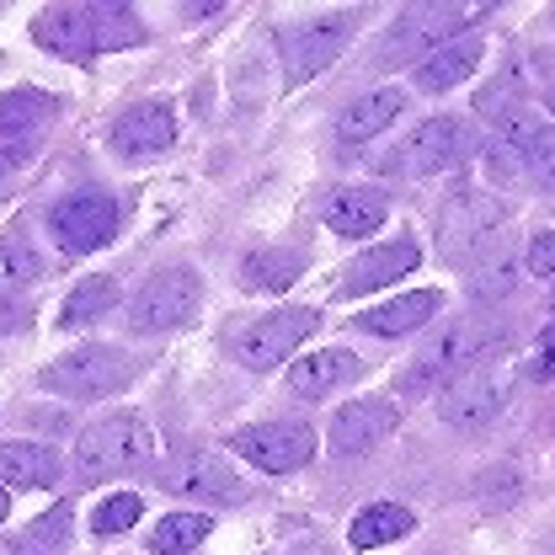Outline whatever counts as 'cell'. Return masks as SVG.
<instances>
[{
    "label": "cell",
    "instance_id": "d590c367",
    "mask_svg": "<svg viewBox=\"0 0 555 555\" xmlns=\"http://www.w3.org/2000/svg\"><path fill=\"white\" fill-rule=\"evenodd\" d=\"M486 177H496V182H524V150L507 144V139H496V144L486 150Z\"/></svg>",
    "mask_w": 555,
    "mask_h": 555
},
{
    "label": "cell",
    "instance_id": "5b68a950",
    "mask_svg": "<svg viewBox=\"0 0 555 555\" xmlns=\"http://www.w3.org/2000/svg\"><path fill=\"white\" fill-rule=\"evenodd\" d=\"M465 27H476L470 5H412L406 16H396V27L379 43V65H422L433 60L449 38H460Z\"/></svg>",
    "mask_w": 555,
    "mask_h": 555
},
{
    "label": "cell",
    "instance_id": "8992f818",
    "mask_svg": "<svg viewBox=\"0 0 555 555\" xmlns=\"http://www.w3.org/2000/svg\"><path fill=\"white\" fill-rule=\"evenodd\" d=\"M502 224H507V198H496V193H454L443 204V219H438L443 262H476L481 246Z\"/></svg>",
    "mask_w": 555,
    "mask_h": 555
},
{
    "label": "cell",
    "instance_id": "ee69618b",
    "mask_svg": "<svg viewBox=\"0 0 555 555\" xmlns=\"http://www.w3.org/2000/svg\"><path fill=\"white\" fill-rule=\"evenodd\" d=\"M551 310H555V299H551Z\"/></svg>",
    "mask_w": 555,
    "mask_h": 555
},
{
    "label": "cell",
    "instance_id": "484cf974",
    "mask_svg": "<svg viewBox=\"0 0 555 555\" xmlns=\"http://www.w3.org/2000/svg\"><path fill=\"white\" fill-rule=\"evenodd\" d=\"M49 118H54V96H43L33 86L0 96V134H38Z\"/></svg>",
    "mask_w": 555,
    "mask_h": 555
},
{
    "label": "cell",
    "instance_id": "e575fe53",
    "mask_svg": "<svg viewBox=\"0 0 555 555\" xmlns=\"http://www.w3.org/2000/svg\"><path fill=\"white\" fill-rule=\"evenodd\" d=\"M524 182L529 188H540V193H555V129L545 124L534 144L524 150Z\"/></svg>",
    "mask_w": 555,
    "mask_h": 555
},
{
    "label": "cell",
    "instance_id": "d6986e66",
    "mask_svg": "<svg viewBox=\"0 0 555 555\" xmlns=\"http://www.w3.org/2000/svg\"><path fill=\"white\" fill-rule=\"evenodd\" d=\"M33 38H38L43 49H54V54L75 60V65H86V60L96 54L91 5H54V11H43V16H38V27H33Z\"/></svg>",
    "mask_w": 555,
    "mask_h": 555
},
{
    "label": "cell",
    "instance_id": "603a6c76",
    "mask_svg": "<svg viewBox=\"0 0 555 555\" xmlns=\"http://www.w3.org/2000/svg\"><path fill=\"white\" fill-rule=\"evenodd\" d=\"M412 529H416L412 507H401V502H374V507H363V513L352 518L347 540H352V551H379V545L406 540Z\"/></svg>",
    "mask_w": 555,
    "mask_h": 555
},
{
    "label": "cell",
    "instance_id": "4fadbf2b",
    "mask_svg": "<svg viewBox=\"0 0 555 555\" xmlns=\"http://www.w3.org/2000/svg\"><path fill=\"white\" fill-rule=\"evenodd\" d=\"M113 150L118 155H129V160H150V155H160V150H171V139H177V118H171V107L166 102H134L129 113H118L113 118Z\"/></svg>",
    "mask_w": 555,
    "mask_h": 555
},
{
    "label": "cell",
    "instance_id": "8fae6325",
    "mask_svg": "<svg viewBox=\"0 0 555 555\" xmlns=\"http://www.w3.org/2000/svg\"><path fill=\"white\" fill-rule=\"evenodd\" d=\"M470 150H476V134H470L465 118H427V124L406 139L401 160H406V171H416V177H438V171L460 166Z\"/></svg>",
    "mask_w": 555,
    "mask_h": 555
},
{
    "label": "cell",
    "instance_id": "ffe728a7",
    "mask_svg": "<svg viewBox=\"0 0 555 555\" xmlns=\"http://www.w3.org/2000/svg\"><path fill=\"white\" fill-rule=\"evenodd\" d=\"M412 268H422V246H416L412 235H401V241H385V246L363 251V262L347 273L343 294H369V288H385V283L406 278Z\"/></svg>",
    "mask_w": 555,
    "mask_h": 555
},
{
    "label": "cell",
    "instance_id": "e0dca14e",
    "mask_svg": "<svg viewBox=\"0 0 555 555\" xmlns=\"http://www.w3.org/2000/svg\"><path fill=\"white\" fill-rule=\"evenodd\" d=\"M486 54V33L481 27H465L460 38H449L433 60H422L416 65V91H449V86H460V80H470L476 65H481Z\"/></svg>",
    "mask_w": 555,
    "mask_h": 555
},
{
    "label": "cell",
    "instance_id": "ab89813d",
    "mask_svg": "<svg viewBox=\"0 0 555 555\" xmlns=\"http://www.w3.org/2000/svg\"><path fill=\"white\" fill-rule=\"evenodd\" d=\"M22 321H27V305H22L16 294H5V288H0V332H16Z\"/></svg>",
    "mask_w": 555,
    "mask_h": 555
},
{
    "label": "cell",
    "instance_id": "52a82bcc",
    "mask_svg": "<svg viewBox=\"0 0 555 555\" xmlns=\"http://www.w3.org/2000/svg\"><path fill=\"white\" fill-rule=\"evenodd\" d=\"M230 449L246 465L268 470V476H288V470L315 460V427H305V422H257V427H241L230 438Z\"/></svg>",
    "mask_w": 555,
    "mask_h": 555
},
{
    "label": "cell",
    "instance_id": "4dcf8cb0",
    "mask_svg": "<svg viewBox=\"0 0 555 555\" xmlns=\"http://www.w3.org/2000/svg\"><path fill=\"white\" fill-rule=\"evenodd\" d=\"M38 278H43V257H38L22 235H5V241H0V288L16 294L22 283H38Z\"/></svg>",
    "mask_w": 555,
    "mask_h": 555
},
{
    "label": "cell",
    "instance_id": "f1b7e54d",
    "mask_svg": "<svg viewBox=\"0 0 555 555\" xmlns=\"http://www.w3.org/2000/svg\"><path fill=\"white\" fill-rule=\"evenodd\" d=\"M113 305H118V283H113V278H80V283L69 288L65 310H60V326H86V321L107 315Z\"/></svg>",
    "mask_w": 555,
    "mask_h": 555
},
{
    "label": "cell",
    "instance_id": "9a60e30c",
    "mask_svg": "<svg viewBox=\"0 0 555 555\" xmlns=\"http://www.w3.org/2000/svg\"><path fill=\"white\" fill-rule=\"evenodd\" d=\"M401 107H406V91H396V86H379V91L352 96L343 113H337V144H343V150L369 144V139L385 134V129L401 118Z\"/></svg>",
    "mask_w": 555,
    "mask_h": 555
},
{
    "label": "cell",
    "instance_id": "7c38bea8",
    "mask_svg": "<svg viewBox=\"0 0 555 555\" xmlns=\"http://www.w3.org/2000/svg\"><path fill=\"white\" fill-rule=\"evenodd\" d=\"M502 401H507V385H502V379L465 374V379L443 385V396H438V416H443V427H454V433H481L486 422L502 412Z\"/></svg>",
    "mask_w": 555,
    "mask_h": 555
},
{
    "label": "cell",
    "instance_id": "f546056e",
    "mask_svg": "<svg viewBox=\"0 0 555 555\" xmlns=\"http://www.w3.org/2000/svg\"><path fill=\"white\" fill-rule=\"evenodd\" d=\"M299 273H305V257H299V251H251L246 268H241L246 288H268V294L288 288Z\"/></svg>",
    "mask_w": 555,
    "mask_h": 555
},
{
    "label": "cell",
    "instance_id": "44dd1931",
    "mask_svg": "<svg viewBox=\"0 0 555 555\" xmlns=\"http://www.w3.org/2000/svg\"><path fill=\"white\" fill-rule=\"evenodd\" d=\"M385 214H390V198H385L379 188H343V193L326 198V224H332L337 235H347V241L374 235V230L385 224Z\"/></svg>",
    "mask_w": 555,
    "mask_h": 555
},
{
    "label": "cell",
    "instance_id": "4316f807",
    "mask_svg": "<svg viewBox=\"0 0 555 555\" xmlns=\"http://www.w3.org/2000/svg\"><path fill=\"white\" fill-rule=\"evenodd\" d=\"M69 551V507H49L43 518H33L16 540H11V555H65Z\"/></svg>",
    "mask_w": 555,
    "mask_h": 555
},
{
    "label": "cell",
    "instance_id": "74e56055",
    "mask_svg": "<svg viewBox=\"0 0 555 555\" xmlns=\"http://www.w3.org/2000/svg\"><path fill=\"white\" fill-rule=\"evenodd\" d=\"M524 257H529L524 268H529L534 278H555V235L551 230H540V235L529 241V251H524Z\"/></svg>",
    "mask_w": 555,
    "mask_h": 555
},
{
    "label": "cell",
    "instance_id": "b9f144b4",
    "mask_svg": "<svg viewBox=\"0 0 555 555\" xmlns=\"http://www.w3.org/2000/svg\"><path fill=\"white\" fill-rule=\"evenodd\" d=\"M288 555H326L321 545H299V551H288Z\"/></svg>",
    "mask_w": 555,
    "mask_h": 555
},
{
    "label": "cell",
    "instance_id": "8d00e7d4",
    "mask_svg": "<svg viewBox=\"0 0 555 555\" xmlns=\"http://www.w3.org/2000/svg\"><path fill=\"white\" fill-rule=\"evenodd\" d=\"M38 144H43V134H0V177L16 171L22 160H33Z\"/></svg>",
    "mask_w": 555,
    "mask_h": 555
},
{
    "label": "cell",
    "instance_id": "277c9868",
    "mask_svg": "<svg viewBox=\"0 0 555 555\" xmlns=\"http://www.w3.org/2000/svg\"><path fill=\"white\" fill-rule=\"evenodd\" d=\"M198 299H204V278L193 273V268H160V273L144 278L134 294H129V305H124L129 332H139V337L177 332L182 321H193Z\"/></svg>",
    "mask_w": 555,
    "mask_h": 555
},
{
    "label": "cell",
    "instance_id": "5bb4252c",
    "mask_svg": "<svg viewBox=\"0 0 555 555\" xmlns=\"http://www.w3.org/2000/svg\"><path fill=\"white\" fill-rule=\"evenodd\" d=\"M401 412L390 401H347L343 412L332 416V454H369L374 443H385L396 433Z\"/></svg>",
    "mask_w": 555,
    "mask_h": 555
},
{
    "label": "cell",
    "instance_id": "d4e9b609",
    "mask_svg": "<svg viewBox=\"0 0 555 555\" xmlns=\"http://www.w3.org/2000/svg\"><path fill=\"white\" fill-rule=\"evenodd\" d=\"M208 529H214V518H208V513H188V507H177V513H166V518L150 529V551L155 555H182V551H193V545H204Z\"/></svg>",
    "mask_w": 555,
    "mask_h": 555
},
{
    "label": "cell",
    "instance_id": "3957f363",
    "mask_svg": "<svg viewBox=\"0 0 555 555\" xmlns=\"http://www.w3.org/2000/svg\"><path fill=\"white\" fill-rule=\"evenodd\" d=\"M134 379H139V358L107 343L75 347V352H65L60 363H49L38 374V385L54 390V396H65V401H102V396L129 390Z\"/></svg>",
    "mask_w": 555,
    "mask_h": 555
},
{
    "label": "cell",
    "instance_id": "7a4b0ae2",
    "mask_svg": "<svg viewBox=\"0 0 555 555\" xmlns=\"http://www.w3.org/2000/svg\"><path fill=\"white\" fill-rule=\"evenodd\" d=\"M155 460V427L139 412H113L102 422H91L75 438V476L80 481H102L118 470H139Z\"/></svg>",
    "mask_w": 555,
    "mask_h": 555
},
{
    "label": "cell",
    "instance_id": "83f0119b",
    "mask_svg": "<svg viewBox=\"0 0 555 555\" xmlns=\"http://www.w3.org/2000/svg\"><path fill=\"white\" fill-rule=\"evenodd\" d=\"M91 33H96V49L107 54L144 43V22L134 16V5H91Z\"/></svg>",
    "mask_w": 555,
    "mask_h": 555
},
{
    "label": "cell",
    "instance_id": "7bdbcfd3",
    "mask_svg": "<svg viewBox=\"0 0 555 555\" xmlns=\"http://www.w3.org/2000/svg\"><path fill=\"white\" fill-rule=\"evenodd\" d=\"M551 107H555V86H551Z\"/></svg>",
    "mask_w": 555,
    "mask_h": 555
},
{
    "label": "cell",
    "instance_id": "9c48e42d",
    "mask_svg": "<svg viewBox=\"0 0 555 555\" xmlns=\"http://www.w3.org/2000/svg\"><path fill=\"white\" fill-rule=\"evenodd\" d=\"M310 332H321V310H310V305H278L273 315H262V321L235 343V358H241L246 369H278Z\"/></svg>",
    "mask_w": 555,
    "mask_h": 555
},
{
    "label": "cell",
    "instance_id": "7402d4cb",
    "mask_svg": "<svg viewBox=\"0 0 555 555\" xmlns=\"http://www.w3.org/2000/svg\"><path fill=\"white\" fill-rule=\"evenodd\" d=\"M171 491H198V496H214V502H241L246 496V486L235 481V470L224 465V460H214V454H188L171 476H166Z\"/></svg>",
    "mask_w": 555,
    "mask_h": 555
},
{
    "label": "cell",
    "instance_id": "60d3db41",
    "mask_svg": "<svg viewBox=\"0 0 555 555\" xmlns=\"http://www.w3.org/2000/svg\"><path fill=\"white\" fill-rule=\"evenodd\" d=\"M11 518V496H5V486H0V524Z\"/></svg>",
    "mask_w": 555,
    "mask_h": 555
},
{
    "label": "cell",
    "instance_id": "30bf717a",
    "mask_svg": "<svg viewBox=\"0 0 555 555\" xmlns=\"http://www.w3.org/2000/svg\"><path fill=\"white\" fill-rule=\"evenodd\" d=\"M347 33L352 22L347 16H326V22H305L283 38V80L288 86H305L315 80L326 65H337V54L347 49Z\"/></svg>",
    "mask_w": 555,
    "mask_h": 555
},
{
    "label": "cell",
    "instance_id": "cb8c5ba5",
    "mask_svg": "<svg viewBox=\"0 0 555 555\" xmlns=\"http://www.w3.org/2000/svg\"><path fill=\"white\" fill-rule=\"evenodd\" d=\"M60 476L54 449L43 443H0V486H49Z\"/></svg>",
    "mask_w": 555,
    "mask_h": 555
},
{
    "label": "cell",
    "instance_id": "f35d334b",
    "mask_svg": "<svg viewBox=\"0 0 555 555\" xmlns=\"http://www.w3.org/2000/svg\"><path fill=\"white\" fill-rule=\"evenodd\" d=\"M529 379H551L555 374V326L540 332V343H534V358H529V369H524Z\"/></svg>",
    "mask_w": 555,
    "mask_h": 555
},
{
    "label": "cell",
    "instance_id": "d6a6232c",
    "mask_svg": "<svg viewBox=\"0 0 555 555\" xmlns=\"http://www.w3.org/2000/svg\"><path fill=\"white\" fill-rule=\"evenodd\" d=\"M465 288H470L476 305H502V299L518 288V268H513V262H481Z\"/></svg>",
    "mask_w": 555,
    "mask_h": 555
},
{
    "label": "cell",
    "instance_id": "6da1fadb",
    "mask_svg": "<svg viewBox=\"0 0 555 555\" xmlns=\"http://www.w3.org/2000/svg\"><path fill=\"white\" fill-rule=\"evenodd\" d=\"M502 347H507V326H502V321H491V315H465V321H454V326L433 343V352H427L422 363H412V369L401 374V390H406V396L443 390V385L465 379L470 369L491 363Z\"/></svg>",
    "mask_w": 555,
    "mask_h": 555
},
{
    "label": "cell",
    "instance_id": "836d02e7",
    "mask_svg": "<svg viewBox=\"0 0 555 555\" xmlns=\"http://www.w3.org/2000/svg\"><path fill=\"white\" fill-rule=\"evenodd\" d=\"M139 513H144V502H139L134 491H113L102 507H96V518H91V529L107 540V534H129L139 524Z\"/></svg>",
    "mask_w": 555,
    "mask_h": 555
},
{
    "label": "cell",
    "instance_id": "ac0fdd59",
    "mask_svg": "<svg viewBox=\"0 0 555 555\" xmlns=\"http://www.w3.org/2000/svg\"><path fill=\"white\" fill-rule=\"evenodd\" d=\"M438 310H443V294H438V288L396 294V299L363 310V315H358V332H374V337H406V332H416V326H427Z\"/></svg>",
    "mask_w": 555,
    "mask_h": 555
},
{
    "label": "cell",
    "instance_id": "ba28073f",
    "mask_svg": "<svg viewBox=\"0 0 555 555\" xmlns=\"http://www.w3.org/2000/svg\"><path fill=\"white\" fill-rule=\"evenodd\" d=\"M49 224H54V235H60L65 251L86 257V251H96V246L113 241V230H118V198L102 193V188H80V193H69V198H60V204L49 208Z\"/></svg>",
    "mask_w": 555,
    "mask_h": 555
},
{
    "label": "cell",
    "instance_id": "1f68e13d",
    "mask_svg": "<svg viewBox=\"0 0 555 555\" xmlns=\"http://www.w3.org/2000/svg\"><path fill=\"white\" fill-rule=\"evenodd\" d=\"M524 496V476L513 470V465H491L476 476V502H481L486 513H502V507H513Z\"/></svg>",
    "mask_w": 555,
    "mask_h": 555
},
{
    "label": "cell",
    "instance_id": "2e32d148",
    "mask_svg": "<svg viewBox=\"0 0 555 555\" xmlns=\"http://www.w3.org/2000/svg\"><path fill=\"white\" fill-rule=\"evenodd\" d=\"M358 374H363V358H358V352L321 347V352H310V358H299V363L288 369V390H294L299 401H321V396H332L337 385H352Z\"/></svg>",
    "mask_w": 555,
    "mask_h": 555
}]
</instances>
